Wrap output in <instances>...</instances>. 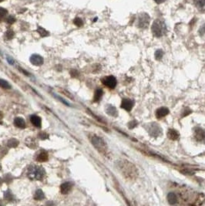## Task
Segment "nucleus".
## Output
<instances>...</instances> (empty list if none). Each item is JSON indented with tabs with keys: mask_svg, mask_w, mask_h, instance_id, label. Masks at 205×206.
<instances>
[{
	"mask_svg": "<svg viewBox=\"0 0 205 206\" xmlns=\"http://www.w3.org/2000/svg\"><path fill=\"white\" fill-rule=\"evenodd\" d=\"M152 33L156 37H162L167 33V25L163 19H157L153 22L151 27Z\"/></svg>",
	"mask_w": 205,
	"mask_h": 206,
	"instance_id": "f257e3e1",
	"label": "nucleus"
},
{
	"mask_svg": "<svg viewBox=\"0 0 205 206\" xmlns=\"http://www.w3.org/2000/svg\"><path fill=\"white\" fill-rule=\"evenodd\" d=\"M121 169L123 171L124 175L128 176V177L131 178H132L133 176L136 175V168H135L134 166L131 163H130V162H123V164H122Z\"/></svg>",
	"mask_w": 205,
	"mask_h": 206,
	"instance_id": "f03ea898",
	"label": "nucleus"
},
{
	"mask_svg": "<svg viewBox=\"0 0 205 206\" xmlns=\"http://www.w3.org/2000/svg\"><path fill=\"white\" fill-rule=\"evenodd\" d=\"M45 171L40 167H33L29 169V176L31 178H35L37 180H42L45 175Z\"/></svg>",
	"mask_w": 205,
	"mask_h": 206,
	"instance_id": "7ed1b4c3",
	"label": "nucleus"
},
{
	"mask_svg": "<svg viewBox=\"0 0 205 206\" xmlns=\"http://www.w3.org/2000/svg\"><path fill=\"white\" fill-rule=\"evenodd\" d=\"M150 16L148 14L145 12H142L138 15L137 20H136V26L141 29L147 28L150 23Z\"/></svg>",
	"mask_w": 205,
	"mask_h": 206,
	"instance_id": "20e7f679",
	"label": "nucleus"
},
{
	"mask_svg": "<svg viewBox=\"0 0 205 206\" xmlns=\"http://www.w3.org/2000/svg\"><path fill=\"white\" fill-rule=\"evenodd\" d=\"M91 141H92L93 146L99 151H101V152L106 151V150H107V145H106V143L104 142L103 139L97 137L96 135H94V136L92 137V138H91Z\"/></svg>",
	"mask_w": 205,
	"mask_h": 206,
	"instance_id": "39448f33",
	"label": "nucleus"
},
{
	"mask_svg": "<svg viewBox=\"0 0 205 206\" xmlns=\"http://www.w3.org/2000/svg\"><path fill=\"white\" fill-rule=\"evenodd\" d=\"M102 83L109 89H114L117 86V79L113 76H107L102 80Z\"/></svg>",
	"mask_w": 205,
	"mask_h": 206,
	"instance_id": "423d86ee",
	"label": "nucleus"
},
{
	"mask_svg": "<svg viewBox=\"0 0 205 206\" xmlns=\"http://www.w3.org/2000/svg\"><path fill=\"white\" fill-rule=\"evenodd\" d=\"M134 105V101L131 99H123L121 103V107L127 111H131Z\"/></svg>",
	"mask_w": 205,
	"mask_h": 206,
	"instance_id": "0eeeda50",
	"label": "nucleus"
},
{
	"mask_svg": "<svg viewBox=\"0 0 205 206\" xmlns=\"http://www.w3.org/2000/svg\"><path fill=\"white\" fill-rule=\"evenodd\" d=\"M30 62L34 66H41L43 64V58L38 54H33L30 57Z\"/></svg>",
	"mask_w": 205,
	"mask_h": 206,
	"instance_id": "6e6552de",
	"label": "nucleus"
},
{
	"mask_svg": "<svg viewBox=\"0 0 205 206\" xmlns=\"http://www.w3.org/2000/svg\"><path fill=\"white\" fill-rule=\"evenodd\" d=\"M194 137L198 141H203L205 140V130L202 128H196L194 131Z\"/></svg>",
	"mask_w": 205,
	"mask_h": 206,
	"instance_id": "1a4fd4ad",
	"label": "nucleus"
},
{
	"mask_svg": "<svg viewBox=\"0 0 205 206\" xmlns=\"http://www.w3.org/2000/svg\"><path fill=\"white\" fill-rule=\"evenodd\" d=\"M169 110L168 108L167 107H160L159 109H157V111H156V117H157L158 119L162 118H164L165 116H167L169 114Z\"/></svg>",
	"mask_w": 205,
	"mask_h": 206,
	"instance_id": "9d476101",
	"label": "nucleus"
},
{
	"mask_svg": "<svg viewBox=\"0 0 205 206\" xmlns=\"http://www.w3.org/2000/svg\"><path fill=\"white\" fill-rule=\"evenodd\" d=\"M149 133L150 134V135L153 136V137H157V136H159V135L160 134L161 130L157 124H153V125L151 126L150 128Z\"/></svg>",
	"mask_w": 205,
	"mask_h": 206,
	"instance_id": "9b49d317",
	"label": "nucleus"
},
{
	"mask_svg": "<svg viewBox=\"0 0 205 206\" xmlns=\"http://www.w3.org/2000/svg\"><path fill=\"white\" fill-rule=\"evenodd\" d=\"M71 189H72V184L69 183V182H66V183L62 184L61 186H60V191L63 195L68 194L70 191Z\"/></svg>",
	"mask_w": 205,
	"mask_h": 206,
	"instance_id": "f8f14e48",
	"label": "nucleus"
},
{
	"mask_svg": "<svg viewBox=\"0 0 205 206\" xmlns=\"http://www.w3.org/2000/svg\"><path fill=\"white\" fill-rule=\"evenodd\" d=\"M30 121L32 122L33 125L36 127H41V124H42V121L41 118L37 115H32L30 117Z\"/></svg>",
	"mask_w": 205,
	"mask_h": 206,
	"instance_id": "ddd939ff",
	"label": "nucleus"
},
{
	"mask_svg": "<svg viewBox=\"0 0 205 206\" xmlns=\"http://www.w3.org/2000/svg\"><path fill=\"white\" fill-rule=\"evenodd\" d=\"M167 136H168L169 138L171 139V140H172V141H177V140H178L179 137H180V134H179V133L176 130L171 129L169 130L168 133H167Z\"/></svg>",
	"mask_w": 205,
	"mask_h": 206,
	"instance_id": "4468645a",
	"label": "nucleus"
},
{
	"mask_svg": "<svg viewBox=\"0 0 205 206\" xmlns=\"http://www.w3.org/2000/svg\"><path fill=\"white\" fill-rule=\"evenodd\" d=\"M167 200H168V202L171 205H175L177 203L178 198H177V195L175 193L170 192L167 195Z\"/></svg>",
	"mask_w": 205,
	"mask_h": 206,
	"instance_id": "2eb2a0df",
	"label": "nucleus"
},
{
	"mask_svg": "<svg viewBox=\"0 0 205 206\" xmlns=\"http://www.w3.org/2000/svg\"><path fill=\"white\" fill-rule=\"evenodd\" d=\"M14 124L19 128H24L26 127V123L24 119L22 118H16L14 120Z\"/></svg>",
	"mask_w": 205,
	"mask_h": 206,
	"instance_id": "dca6fc26",
	"label": "nucleus"
},
{
	"mask_svg": "<svg viewBox=\"0 0 205 206\" xmlns=\"http://www.w3.org/2000/svg\"><path fill=\"white\" fill-rule=\"evenodd\" d=\"M107 114L110 116H113V117H117V110L115 107L111 105H108L107 109H106Z\"/></svg>",
	"mask_w": 205,
	"mask_h": 206,
	"instance_id": "f3484780",
	"label": "nucleus"
},
{
	"mask_svg": "<svg viewBox=\"0 0 205 206\" xmlns=\"http://www.w3.org/2000/svg\"><path fill=\"white\" fill-rule=\"evenodd\" d=\"M44 198H45L44 193H43V191H42V190L39 189V190H37V191H36V193H35V195H34L35 200L41 201L44 199Z\"/></svg>",
	"mask_w": 205,
	"mask_h": 206,
	"instance_id": "a211bd4d",
	"label": "nucleus"
},
{
	"mask_svg": "<svg viewBox=\"0 0 205 206\" xmlns=\"http://www.w3.org/2000/svg\"><path fill=\"white\" fill-rule=\"evenodd\" d=\"M47 160H48V154H47L46 152H45V151H42V152L37 156V161H39L43 162Z\"/></svg>",
	"mask_w": 205,
	"mask_h": 206,
	"instance_id": "6ab92c4d",
	"label": "nucleus"
},
{
	"mask_svg": "<svg viewBox=\"0 0 205 206\" xmlns=\"http://www.w3.org/2000/svg\"><path fill=\"white\" fill-rule=\"evenodd\" d=\"M103 91L101 89H97L95 92V94H94V101L95 102H98L100 99L102 98V96H103Z\"/></svg>",
	"mask_w": 205,
	"mask_h": 206,
	"instance_id": "aec40b11",
	"label": "nucleus"
},
{
	"mask_svg": "<svg viewBox=\"0 0 205 206\" xmlns=\"http://www.w3.org/2000/svg\"><path fill=\"white\" fill-rule=\"evenodd\" d=\"M0 87L2 89H11V85L8 81L5 80L0 79Z\"/></svg>",
	"mask_w": 205,
	"mask_h": 206,
	"instance_id": "412c9836",
	"label": "nucleus"
},
{
	"mask_svg": "<svg viewBox=\"0 0 205 206\" xmlns=\"http://www.w3.org/2000/svg\"><path fill=\"white\" fill-rule=\"evenodd\" d=\"M7 145L9 148H15V147H17L18 145H19V141L15 138H11L10 140H9Z\"/></svg>",
	"mask_w": 205,
	"mask_h": 206,
	"instance_id": "4be33fe9",
	"label": "nucleus"
},
{
	"mask_svg": "<svg viewBox=\"0 0 205 206\" xmlns=\"http://www.w3.org/2000/svg\"><path fill=\"white\" fill-rule=\"evenodd\" d=\"M194 3L198 9L205 7V0H194Z\"/></svg>",
	"mask_w": 205,
	"mask_h": 206,
	"instance_id": "5701e85b",
	"label": "nucleus"
},
{
	"mask_svg": "<svg viewBox=\"0 0 205 206\" xmlns=\"http://www.w3.org/2000/svg\"><path fill=\"white\" fill-rule=\"evenodd\" d=\"M37 32H38L39 34H40L41 37H47L49 35V33L47 32V31L45 30L44 29H42V28H41V27H39L38 29H37Z\"/></svg>",
	"mask_w": 205,
	"mask_h": 206,
	"instance_id": "b1692460",
	"label": "nucleus"
},
{
	"mask_svg": "<svg viewBox=\"0 0 205 206\" xmlns=\"http://www.w3.org/2000/svg\"><path fill=\"white\" fill-rule=\"evenodd\" d=\"M163 52L162 50H158L156 51L155 53V58L157 60H161V58L163 57Z\"/></svg>",
	"mask_w": 205,
	"mask_h": 206,
	"instance_id": "393cba45",
	"label": "nucleus"
},
{
	"mask_svg": "<svg viewBox=\"0 0 205 206\" xmlns=\"http://www.w3.org/2000/svg\"><path fill=\"white\" fill-rule=\"evenodd\" d=\"M4 198H5V199H6V200L12 201V195L11 191H10L9 190H8V191H6V192H5Z\"/></svg>",
	"mask_w": 205,
	"mask_h": 206,
	"instance_id": "a878e982",
	"label": "nucleus"
},
{
	"mask_svg": "<svg viewBox=\"0 0 205 206\" xmlns=\"http://www.w3.org/2000/svg\"><path fill=\"white\" fill-rule=\"evenodd\" d=\"M73 23H74L75 25L79 27L82 26L83 25V22H82V19H80V18H76V19H74Z\"/></svg>",
	"mask_w": 205,
	"mask_h": 206,
	"instance_id": "bb28decb",
	"label": "nucleus"
},
{
	"mask_svg": "<svg viewBox=\"0 0 205 206\" xmlns=\"http://www.w3.org/2000/svg\"><path fill=\"white\" fill-rule=\"evenodd\" d=\"M14 37V33L12 30H8L6 33V37L7 39H11L13 38Z\"/></svg>",
	"mask_w": 205,
	"mask_h": 206,
	"instance_id": "cd10ccee",
	"label": "nucleus"
},
{
	"mask_svg": "<svg viewBox=\"0 0 205 206\" xmlns=\"http://www.w3.org/2000/svg\"><path fill=\"white\" fill-rule=\"evenodd\" d=\"M15 19L13 17V16H12V15L9 16V17L6 19V22H7L8 23H9V24H12L13 23H15Z\"/></svg>",
	"mask_w": 205,
	"mask_h": 206,
	"instance_id": "c85d7f7f",
	"label": "nucleus"
},
{
	"mask_svg": "<svg viewBox=\"0 0 205 206\" xmlns=\"http://www.w3.org/2000/svg\"><path fill=\"white\" fill-rule=\"evenodd\" d=\"M6 14H7V10L3 8H0V17L3 18Z\"/></svg>",
	"mask_w": 205,
	"mask_h": 206,
	"instance_id": "c756f323",
	"label": "nucleus"
},
{
	"mask_svg": "<svg viewBox=\"0 0 205 206\" xmlns=\"http://www.w3.org/2000/svg\"><path fill=\"white\" fill-rule=\"evenodd\" d=\"M39 137H40L41 139H46V138H48L49 136H48V134L45 133V132H42L41 134H39Z\"/></svg>",
	"mask_w": 205,
	"mask_h": 206,
	"instance_id": "7c9ffc66",
	"label": "nucleus"
},
{
	"mask_svg": "<svg viewBox=\"0 0 205 206\" xmlns=\"http://www.w3.org/2000/svg\"><path fill=\"white\" fill-rule=\"evenodd\" d=\"M154 1H155V2H157V4H161L163 3L166 0H154Z\"/></svg>",
	"mask_w": 205,
	"mask_h": 206,
	"instance_id": "2f4dec72",
	"label": "nucleus"
},
{
	"mask_svg": "<svg viewBox=\"0 0 205 206\" xmlns=\"http://www.w3.org/2000/svg\"><path fill=\"white\" fill-rule=\"evenodd\" d=\"M2 112H0V120L2 119Z\"/></svg>",
	"mask_w": 205,
	"mask_h": 206,
	"instance_id": "473e14b6",
	"label": "nucleus"
},
{
	"mask_svg": "<svg viewBox=\"0 0 205 206\" xmlns=\"http://www.w3.org/2000/svg\"><path fill=\"white\" fill-rule=\"evenodd\" d=\"M2 179H1V178H0V185H2Z\"/></svg>",
	"mask_w": 205,
	"mask_h": 206,
	"instance_id": "72a5a7b5",
	"label": "nucleus"
},
{
	"mask_svg": "<svg viewBox=\"0 0 205 206\" xmlns=\"http://www.w3.org/2000/svg\"><path fill=\"white\" fill-rule=\"evenodd\" d=\"M2 1H4V0H0V2H2Z\"/></svg>",
	"mask_w": 205,
	"mask_h": 206,
	"instance_id": "f704fd0d",
	"label": "nucleus"
}]
</instances>
